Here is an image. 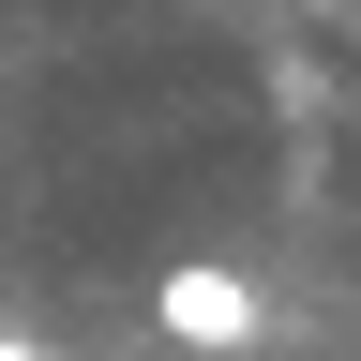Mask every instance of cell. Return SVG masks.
Listing matches in <instances>:
<instances>
[{"instance_id":"obj_1","label":"cell","mask_w":361,"mask_h":361,"mask_svg":"<svg viewBox=\"0 0 361 361\" xmlns=\"http://www.w3.org/2000/svg\"><path fill=\"white\" fill-rule=\"evenodd\" d=\"M151 331L196 346V361H241V346L271 331V301H256V271H226V256H166V271H151Z\"/></svg>"},{"instance_id":"obj_2","label":"cell","mask_w":361,"mask_h":361,"mask_svg":"<svg viewBox=\"0 0 361 361\" xmlns=\"http://www.w3.org/2000/svg\"><path fill=\"white\" fill-rule=\"evenodd\" d=\"M0 361H45V346H16V331H0Z\"/></svg>"}]
</instances>
